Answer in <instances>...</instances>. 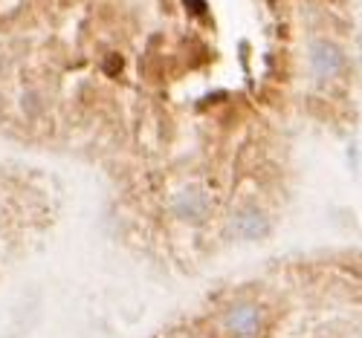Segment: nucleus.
Listing matches in <instances>:
<instances>
[{
  "label": "nucleus",
  "instance_id": "obj_3",
  "mask_svg": "<svg viewBox=\"0 0 362 338\" xmlns=\"http://www.w3.org/2000/svg\"><path fill=\"white\" fill-rule=\"evenodd\" d=\"M174 211L180 214L183 220H192V223H200L206 214H209V197L203 194V191H194V188H189V191H183L177 200H174Z\"/></svg>",
  "mask_w": 362,
  "mask_h": 338
},
{
  "label": "nucleus",
  "instance_id": "obj_2",
  "mask_svg": "<svg viewBox=\"0 0 362 338\" xmlns=\"http://www.w3.org/2000/svg\"><path fill=\"white\" fill-rule=\"evenodd\" d=\"M310 67L319 78H330V76H337L342 70V52L334 47V44H313L310 49Z\"/></svg>",
  "mask_w": 362,
  "mask_h": 338
},
{
  "label": "nucleus",
  "instance_id": "obj_4",
  "mask_svg": "<svg viewBox=\"0 0 362 338\" xmlns=\"http://www.w3.org/2000/svg\"><path fill=\"white\" fill-rule=\"evenodd\" d=\"M258 324H261V315L255 306H240V310H232L229 315V330L238 335H255Z\"/></svg>",
  "mask_w": 362,
  "mask_h": 338
},
{
  "label": "nucleus",
  "instance_id": "obj_1",
  "mask_svg": "<svg viewBox=\"0 0 362 338\" xmlns=\"http://www.w3.org/2000/svg\"><path fill=\"white\" fill-rule=\"evenodd\" d=\"M229 229L240 240H258V237H264L269 231V220L264 217L258 208H244L240 214H235V217H232Z\"/></svg>",
  "mask_w": 362,
  "mask_h": 338
},
{
  "label": "nucleus",
  "instance_id": "obj_5",
  "mask_svg": "<svg viewBox=\"0 0 362 338\" xmlns=\"http://www.w3.org/2000/svg\"><path fill=\"white\" fill-rule=\"evenodd\" d=\"M0 70H4V61H0Z\"/></svg>",
  "mask_w": 362,
  "mask_h": 338
}]
</instances>
